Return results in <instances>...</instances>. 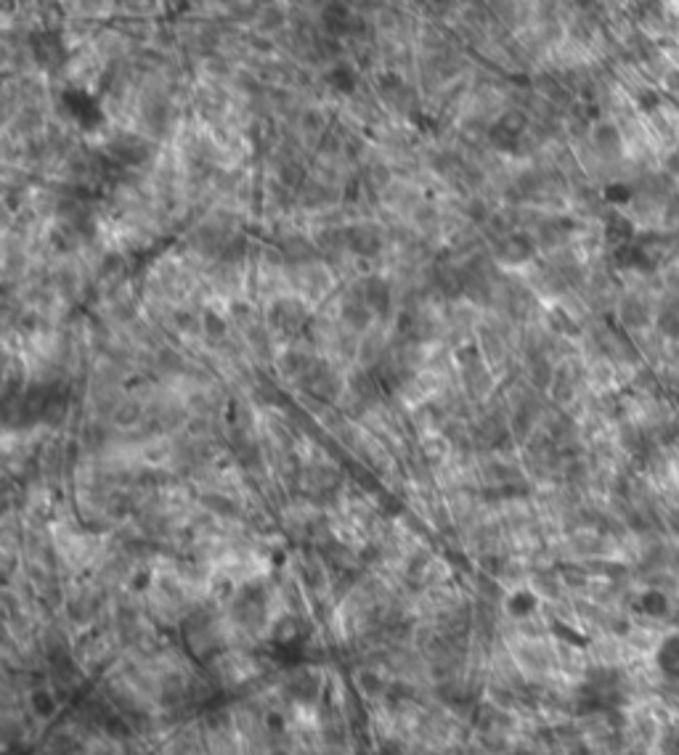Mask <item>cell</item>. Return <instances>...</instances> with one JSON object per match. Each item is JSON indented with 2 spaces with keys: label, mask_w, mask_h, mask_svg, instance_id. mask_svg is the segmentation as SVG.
<instances>
[{
  "label": "cell",
  "mask_w": 679,
  "mask_h": 755,
  "mask_svg": "<svg viewBox=\"0 0 679 755\" xmlns=\"http://www.w3.org/2000/svg\"><path fill=\"white\" fill-rule=\"evenodd\" d=\"M656 313H658V300L648 292H634V289H624L613 308V321L621 332L639 334L645 329L656 326Z\"/></svg>",
  "instance_id": "cell-1"
},
{
  "label": "cell",
  "mask_w": 679,
  "mask_h": 755,
  "mask_svg": "<svg viewBox=\"0 0 679 755\" xmlns=\"http://www.w3.org/2000/svg\"><path fill=\"white\" fill-rule=\"evenodd\" d=\"M497 255L499 260L509 262V265H520V262H528L534 257V242L526 233H509L504 242H499Z\"/></svg>",
  "instance_id": "cell-2"
},
{
  "label": "cell",
  "mask_w": 679,
  "mask_h": 755,
  "mask_svg": "<svg viewBox=\"0 0 679 755\" xmlns=\"http://www.w3.org/2000/svg\"><path fill=\"white\" fill-rule=\"evenodd\" d=\"M361 294H364L366 305H369L377 315H387L390 308H393L390 284L382 281V279H377V276H372V279H366V281L361 284Z\"/></svg>",
  "instance_id": "cell-3"
},
{
  "label": "cell",
  "mask_w": 679,
  "mask_h": 755,
  "mask_svg": "<svg viewBox=\"0 0 679 755\" xmlns=\"http://www.w3.org/2000/svg\"><path fill=\"white\" fill-rule=\"evenodd\" d=\"M345 244L355 252V255H364V257H375L377 252L382 250V239L375 228H366V225H355L345 231Z\"/></svg>",
  "instance_id": "cell-4"
},
{
  "label": "cell",
  "mask_w": 679,
  "mask_h": 755,
  "mask_svg": "<svg viewBox=\"0 0 679 755\" xmlns=\"http://www.w3.org/2000/svg\"><path fill=\"white\" fill-rule=\"evenodd\" d=\"M109 151H112V157H117L122 164H141L146 160V154H149L146 143L141 138H136V135H120V138H114L109 143Z\"/></svg>",
  "instance_id": "cell-5"
},
{
  "label": "cell",
  "mask_w": 679,
  "mask_h": 755,
  "mask_svg": "<svg viewBox=\"0 0 679 755\" xmlns=\"http://www.w3.org/2000/svg\"><path fill=\"white\" fill-rule=\"evenodd\" d=\"M303 321H305L303 308L292 300H282L271 308V323L279 326V329H284V332H297Z\"/></svg>",
  "instance_id": "cell-6"
},
{
  "label": "cell",
  "mask_w": 679,
  "mask_h": 755,
  "mask_svg": "<svg viewBox=\"0 0 679 755\" xmlns=\"http://www.w3.org/2000/svg\"><path fill=\"white\" fill-rule=\"evenodd\" d=\"M372 313L375 311L366 305L364 294H350V297L343 302V321L348 323V326H353L355 332H361V329L369 326Z\"/></svg>",
  "instance_id": "cell-7"
},
{
  "label": "cell",
  "mask_w": 679,
  "mask_h": 755,
  "mask_svg": "<svg viewBox=\"0 0 679 755\" xmlns=\"http://www.w3.org/2000/svg\"><path fill=\"white\" fill-rule=\"evenodd\" d=\"M32 45H35V56H38L45 67H53V64H59V61L64 59V48H61L59 38L51 35V32L35 35V38H32Z\"/></svg>",
  "instance_id": "cell-8"
},
{
  "label": "cell",
  "mask_w": 679,
  "mask_h": 755,
  "mask_svg": "<svg viewBox=\"0 0 679 755\" xmlns=\"http://www.w3.org/2000/svg\"><path fill=\"white\" fill-rule=\"evenodd\" d=\"M321 21H324L329 35H343V32L350 30V11L345 9L343 3H329L321 11Z\"/></svg>",
  "instance_id": "cell-9"
},
{
  "label": "cell",
  "mask_w": 679,
  "mask_h": 755,
  "mask_svg": "<svg viewBox=\"0 0 679 755\" xmlns=\"http://www.w3.org/2000/svg\"><path fill=\"white\" fill-rule=\"evenodd\" d=\"M329 82H332V85H335L340 93H353L355 91V72L350 69V67L340 64V67H335V69H332V74H329Z\"/></svg>",
  "instance_id": "cell-10"
},
{
  "label": "cell",
  "mask_w": 679,
  "mask_h": 755,
  "mask_svg": "<svg viewBox=\"0 0 679 755\" xmlns=\"http://www.w3.org/2000/svg\"><path fill=\"white\" fill-rule=\"evenodd\" d=\"M282 366H284V371L289 374V376H303L314 363L308 361V355L305 352H287L282 358Z\"/></svg>",
  "instance_id": "cell-11"
},
{
  "label": "cell",
  "mask_w": 679,
  "mask_h": 755,
  "mask_svg": "<svg viewBox=\"0 0 679 755\" xmlns=\"http://www.w3.org/2000/svg\"><path fill=\"white\" fill-rule=\"evenodd\" d=\"M141 406L138 403H133V401H125L117 406V411H114V422L122 424V427H128V424H136L138 419H141Z\"/></svg>",
  "instance_id": "cell-12"
},
{
  "label": "cell",
  "mask_w": 679,
  "mask_h": 755,
  "mask_svg": "<svg viewBox=\"0 0 679 755\" xmlns=\"http://www.w3.org/2000/svg\"><path fill=\"white\" fill-rule=\"evenodd\" d=\"M202 326H204V332L210 334L213 340H221V337H226V321L218 315V313H204V318H202Z\"/></svg>",
  "instance_id": "cell-13"
},
{
  "label": "cell",
  "mask_w": 679,
  "mask_h": 755,
  "mask_svg": "<svg viewBox=\"0 0 679 755\" xmlns=\"http://www.w3.org/2000/svg\"><path fill=\"white\" fill-rule=\"evenodd\" d=\"M361 358L369 363H375L377 358H382V342H380V337L377 334H369V337H364V345H361Z\"/></svg>",
  "instance_id": "cell-14"
}]
</instances>
